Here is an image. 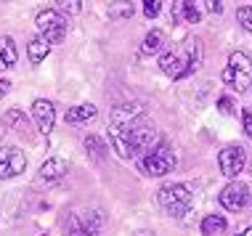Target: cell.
Returning <instances> with one entry per match:
<instances>
[{
	"label": "cell",
	"mask_w": 252,
	"mask_h": 236,
	"mask_svg": "<svg viewBox=\"0 0 252 236\" xmlns=\"http://www.w3.org/2000/svg\"><path fill=\"white\" fill-rule=\"evenodd\" d=\"M109 141H112L114 151H117L122 159H133V157H138L141 151H152L162 138L152 125L133 122L130 127H125V130H109Z\"/></svg>",
	"instance_id": "cell-1"
},
{
	"label": "cell",
	"mask_w": 252,
	"mask_h": 236,
	"mask_svg": "<svg viewBox=\"0 0 252 236\" xmlns=\"http://www.w3.org/2000/svg\"><path fill=\"white\" fill-rule=\"evenodd\" d=\"M199 61H202L199 40H189L181 51L162 53V56H159V69H162V75H167L173 80H181V77L191 75L196 66H199Z\"/></svg>",
	"instance_id": "cell-2"
},
{
	"label": "cell",
	"mask_w": 252,
	"mask_h": 236,
	"mask_svg": "<svg viewBox=\"0 0 252 236\" xmlns=\"http://www.w3.org/2000/svg\"><path fill=\"white\" fill-rule=\"evenodd\" d=\"M157 202H159V207L167 215L181 218V215H186L194 205V188L189 183H167L157 191Z\"/></svg>",
	"instance_id": "cell-3"
},
{
	"label": "cell",
	"mask_w": 252,
	"mask_h": 236,
	"mask_svg": "<svg viewBox=\"0 0 252 236\" xmlns=\"http://www.w3.org/2000/svg\"><path fill=\"white\" fill-rule=\"evenodd\" d=\"M223 83L236 88V93H244L252 85V59L244 51H234L228 56V66L223 69Z\"/></svg>",
	"instance_id": "cell-4"
},
{
	"label": "cell",
	"mask_w": 252,
	"mask_h": 236,
	"mask_svg": "<svg viewBox=\"0 0 252 236\" xmlns=\"http://www.w3.org/2000/svg\"><path fill=\"white\" fill-rule=\"evenodd\" d=\"M175 165H178V159H175L173 149H170V146H165V144L154 146L152 151H146L144 157L138 159L141 173L149 175V178H162V175L173 173Z\"/></svg>",
	"instance_id": "cell-5"
},
{
	"label": "cell",
	"mask_w": 252,
	"mask_h": 236,
	"mask_svg": "<svg viewBox=\"0 0 252 236\" xmlns=\"http://www.w3.org/2000/svg\"><path fill=\"white\" fill-rule=\"evenodd\" d=\"M35 24H37V30H40V37L48 40V45L61 43L64 35H66V19H64V13H59V11H53V8L40 11L37 19H35Z\"/></svg>",
	"instance_id": "cell-6"
},
{
	"label": "cell",
	"mask_w": 252,
	"mask_h": 236,
	"mask_svg": "<svg viewBox=\"0 0 252 236\" xmlns=\"http://www.w3.org/2000/svg\"><path fill=\"white\" fill-rule=\"evenodd\" d=\"M27 167V157L19 146H0V180H11L22 175Z\"/></svg>",
	"instance_id": "cell-7"
},
{
	"label": "cell",
	"mask_w": 252,
	"mask_h": 236,
	"mask_svg": "<svg viewBox=\"0 0 252 236\" xmlns=\"http://www.w3.org/2000/svg\"><path fill=\"white\" fill-rule=\"evenodd\" d=\"M146 106L141 101H130V104H120L112 109V117H109V130H125L133 122H138L144 117Z\"/></svg>",
	"instance_id": "cell-8"
},
{
	"label": "cell",
	"mask_w": 252,
	"mask_h": 236,
	"mask_svg": "<svg viewBox=\"0 0 252 236\" xmlns=\"http://www.w3.org/2000/svg\"><path fill=\"white\" fill-rule=\"evenodd\" d=\"M244 162H247V151L244 146H226L220 154H218V165H220V173L226 178H236L242 170H244Z\"/></svg>",
	"instance_id": "cell-9"
},
{
	"label": "cell",
	"mask_w": 252,
	"mask_h": 236,
	"mask_svg": "<svg viewBox=\"0 0 252 236\" xmlns=\"http://www.w3.org/2000/svg\"><path fill=\"white\" fill-rule=\"evenodd\" d=\"M220 205L226 207V210H231V212H239V210H244V205L250 202V188L242 183V180H231V183L220 191Z\"/></svg>",
	"instance_id": "cell-10"
},
{
	"label": "cell",
	"mask_w": 252,
	"mask_h": 236,
	"mask_svg": "<svg viewBox=\"0 0 252 236\" xmlns=\"http://www.w3.org/2000/svg\"><path fill=\"white\" fill-rule=\"evenodd\" d=\"M32 117H35L37 130L43 133V136H48L53 130V125H56V109H53V104L45 98H37L35 104H32Z\"/></svg>",
	"instance_id": "cell-11"
},
{
	"label": "cell",
	"mask_w": 252,
	"mask_h": 236,
	"mask_svg": "<svg viewBox=\"0 0 252 236\" xmlns=\"http://www.w3.org/2000/svg\"><path fill=\"white\" fill-rule=\"evenodd\" d=\"M66 175V162L61 159V157H51V159H45L43 165H40V173H37V186H51V183H56V180H61Z\"/></svg>",
	"instance_id": "cell-12"
},
{
	"label": "cell",
	"mask_w": 252,
	"mask_h": 236,
	"mask_svg": "<svg viewBox=\"0 0 252 236\" xmlns=\"http://www.w3.org/2000/svg\"><path fill=\"white\" fill-rule=\"evenodd\" d=\"M77 220H80V226H83V231L85 236H98L101 231V226H104V212L101 210H85V212H77Z\"/></svg>",
	"instance_id": "cell-13"
},
{
	"label": "cell",
	"mask_w": 252,
	"mask_h": 236,
	"mask_svg": "<svg viewBox=\"0 0 252 236\" xmlns=\"http://www.w3.org/2000/svg\"><path fill=\"white\" fill-rule=\"evenodd\" d=\"M19 61V51H16V43H13L11 35H3L0 37V69H8Z\"/></svg>",
	"instance_id": "cell-14"
},
{
	"label": "cell",
	"mask_w": 252,
	"mask_h": 236,
	"mask_svg": "<svg viewBox=\"0 0 252 236\" xmlns=\"http://www.w3.org/2000/svg\"><path fill=\"white\" fill-rule=\"evenodd\" d=\"M93 117H96V106L93 104H77V106H72V109H66V114H64V119L69 125H83Z\"/></svg>",
	"instance_id": "cell-15"
},
{
	"label": "cell",
	"mask_w": 252,
	"mask_h": 236,
	"mask_svg": "<svg viewBox=\"0 0 252 236\" xmlns=\"http://www.w3.org/2000/svg\"><path fill=\"white\" fill-rule=\"evenodd\" d=\"M48 53H51V45H48V40H45V37H32L30 45H27V56H30L32 64L45 61V56H48Z\"/></svg>",
	"instance_id": "cell-16"
},
{
	"label": "cell",
	"mask_w": 252,
	"mask_h": 236,
	"mask_svg": "<svg viewBox=\"0 0 252 236\" xmlns=\"http://www.w3.org/2000/svg\"><path fill=\"white\" fill-rule=\"evenodd\" d=\"M133 13H135V5L130 3V0H117V3L109 5V19H112V22L133 19Z\"/></svg>",
	"instance_id": "cell-17"
},
{
	"label": "cell",
	"mask_w": 252,
	"mask_h": 236,
	"mask_svg": "<svg viewBox=\"0 0 252 236\" xmlns=\"http://www.w3.org/2000/svg\"><path fill=\"white\" fill-rule=\"evenodd\" d=\"M162 45H165V32H162V30H152V32H149V35L144 37V45H141V51L152 56V53H159V51H162Z\"/></svg>",
	"instance_id": "cell-18"
},
{
	"label": "cell",
	"mask_w": 252,
	"mask_h": 236,
	"mask_svg": "<svg viewBox=\"0 0 252 236\" xmlns=\"http://www.w3.org/2000/svg\"><path fill=\"white\" fill-rule=\"evenodd\" d=\"M220 231H226V218H223V215H204L202 234L204 236H215V234H220Z\"/></svg>",
	"instance_id": "cell-19"
},
{
	"label": "cell",
	"mask_w": 252,
	"mask_h": 236,
	"mask_svg": "<svg viewBox=\"0 0 252 236\" xmlns=\"http://www.w3.org/2000/svg\"><path fill=\"white\" fill-rule=\"evenodd\" d=\"M3 122H5V127H8V130H16V133H27V130H30V122H27V117H24L19 109H11V112L3 117Z\"/></svg>",
	"instance_id": "cell-20"
},
{
	"label": "cell",
	"mask_w": 252,
	"mask_h": 236,
	"mask_svg": "<svg viewBox=\"0 0 252 236\" xmlns=\"http://www.w3.org/2000/svg\"><path fill=\"white\" fill-rule=\"evenodd\" d=\"M85 149H88V154H91L93 159H104L106 144H104L101 138H96V136H88V138H85Z\"/></svg>",
	"instance_id": "cell-21"
},
{
	"label": "cell",
	"mask_w": 252,
	"mask_h": 236,
	"mask_svg": "<svg viewBox=\"0 0 252 236\" xmlns=\"http://www.w3.org/2000/svg\"><path fill=\"white\" fill-rule=\"evenodd\" d=\"M59 11H64L66 16H77L83 11V0H56Z\"/></svg>",
	"instance_id": "cell-22"
},
{
	"label": "cell",
	"mask_w": 252,
	"mask_h": 236,
	"mask_svg": "<svg viewBox=\"0 0 252 236\" xmlns=\"http://www.w3.org/2000/svg\"><path fill=\"white\" fill-rule=\"evenodd\" d=\"M64 234H66V236H85L83 226H80V220H77V212L66 218V223H64Z\"/></svg>",
	"instance_id": "cell-23"
},
{
	"label": "cell",
	"mask_w": 252,
	"mask_h": 236,
	"mask_svg": "<svg viewBox=\"0 0 252 236\" xmlns=\"http://www.w3.org/2000/svg\"><path fill=\"white\" fill-rule=\"evenodd\" d=\"M199 19H202V13H199V8L194 5V0H186V8H183V22L199 24Z\"/></svg>",
	"instance_id": "cell-24"
},
{
	"label": "cell",
	"mask_w": 252,
	"mask_h": 236,
	"mask_svg": "<svg viewBox=\"0 0 252 236\" xmlns=\"http://www.w3.org/2000/svg\"><path fill=\"white\" fill-rule=\"evenodd\" d=\"M236 19H239V24L244 30L252 32V5H242V8L236 11Z\"/></svg>",
	"instance_id": "cell-25"
},
{
	"label": "cell",
	"mask_w": 252,
	"mask_h": 236,
	"mask_svg": "<svg viewBox=\"0 0 252 236\" xmlns=\"http://www.w3.org/2000/svg\"><path fill=\"white\" fill-rule=\"evenodd\" d=\"M162 11V0H144V16L146 19H157Z\"/></svg>",
	"instance_id": "cell-26"
},
{
	"label": "cell",
	"mask_w": 252,
	"mask_h": 236,
	"mask_svg": "<svg viewBox=\"0 0 252 236\" xmlns=\"http://www.w3.org/2000/svg\"><path fill=\"white\" fill-rule=\"evenodd\" d=\"M183 8H186V0H173V8H170V19H173V24L183 22Z\"/></svg>",
	"instance_id": "cell-27"
},
{
	"label": "cell",
	"mask_w": 252,
	"mask_h": 236,
	"mask_svg": "<svg viewBox=\"0 0 252 236\" xmlns=\"http://www.w3.org/2000/svg\"><path fill=\"white\" fill-rule=\"evenodd\" d=\"M242 125H244V136L252 138V112L250 109L242 112Z\"/></svg>",
	"instance_id": "cell-28"
},
{
	"label": "cell",
	"mask_w": 252,
	"mask_h": 236,
	"mask_svg": "<svg viewBox=\"0 0 252 236\" xmlns=\"http://www.w3.org/2000/svg\"><path fill=\"white\" fill-rule=\"evenodd\" d=\"M218 109H220V114H234V101H231L228 96L218 98Z\"/></svg>",
	"instance_id": "cell-29"
},
{
	"label": "cell",
	"mask_w": 252,
	"mask_h": 236,
	"mask_svg": "<svg viewBox=\"0 0 252 236\" xmlns=\"http://www.w3.org/2000/svg\"><path fill=\"white\" fill-rule=\"evenodd\" d=\"M207 11L210 13H223V0H207Z\"/></svg>",
	"instance_id": "cell-30"
},
{
	"label": "cell",
	"mask_w": 252,
	"mask_h": 236,
	"mask_svg": "<svg viewBox=\"0 0 252 236\" xmlns=\"http://www.w3.org/2000/svg\"><path fill=\"white\" fill-rule=\"evenodd\" d=\"M8 88H11V83H5V80H0V98L8 93Z\"/></svg>",
	"instance_id": "cell-31"
},
{
	"label": "cell",
	"mask_w": 252,
	"mask_h": 236,
	"mask_svg": "<svg viewBox=\"0 0 252 236\" xmlns=\"http://www.w3.org/2000/svg\"><path fill=\"white\" fill-rule=\"evenodd\" d=\"M5 133H8V127H5V122L0 119V141H3V136H5Z\"/></svg>",
	"instance_id": "cell-32"
},
{
	"label": "cell",
	"mask_w": 252,
	"mask_h": 236,
	"mask_svg": "<svg viewBox=\"0 0 252 236\" xmlns=\"http://www.w3.org/2000/svg\"><path fill=\"white\" fill-rule=\"evenodd\" d=\"M135 236H157V234H154V231H138Z\"/></svg>",
	"instance_id": "cell-33"
},
{
	"label": "cell",
	"mask_w": 252,
	"mask_h": 236,
	"mask_svg": "<svg viewBox=\"0 0 252 236\" xmlns=\"http://www.w3.org/2000/svg\"><path fill=\"white\" fill-rule=\"evenodd\" d=\"M239 236H252V226H250V228H244V231H242Z\"/></svg>",
	"instance_id": "cell-34"
}]
</instances>
